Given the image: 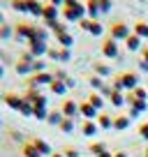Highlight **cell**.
<instances>
[{
    "mask_svg": "<svg viewBox=\"0 0 148 157\" xmlns=\"http://www.w3.org/2000/svg\"><path fill=\"white\" fill-rule=\"evenodd\" d=\"M65 86H67V88H74V86H76V81H74L72 76H67V78H65Z\"/></svg>",
    "mask_w": 148,
    "mask_h": 157,
    "instance_id": "48",
    "label": "cell"
},
{
    "mask_svg": "<svg viewBox=\"0 0 148 157\" xmlns=\"http://www.w3.org/2000/svg\"><path fill=\"white\" fill-rule=\"evenodd\" d=\"M63 155H65V157H81V152L76 150V148L69 146V148H65V150H63Z\"/></svg>",
    "mask_w": 148,
    "mask_h": 157,
    "instance_id": "43",
    "label": "cell"
},
{
    "mask_svg": "<svg viewBox=\"0 0 148 157\" xmlns=\"http://www.w3.org/2000/svg\"><path fill=\"white\" fill-rule=\"evenodd\" d=\"M99 10H102V14H109L111 12V7H114V0H97Z\"/></svg>",
    "mask_w": 148,
    "mask_h": 157,
    "instance_id": "40",
    "label": "cell"
},
{
    "mask_svg": "<svg viewBox=\"0 0 148 157\" xmlns=\"http://www.w3.org/2000/svg\"><path fill=\"white\" fill-rule=\"evenodd\" d=\"M35 35V25L33 23H25V21H21V23L14 25V39H19V42H30Z\"/></svg>",
    "mask_w": 148,
    "mask_h": 157,
    "instance_id": "4",
    "label": "cell"
},
{
    "mask_svg": "<svg viewBox=\"0 0 148 157\" xmlns=\"http://www.w3.org/2000/svg\"><path fill=\"white\" fill-rule=\"evenodd\" d=\"M132 95L139 99V102H148V90H146V88H141V86H139V88H134V90H132Z\"/></svg>",
    "mask_w": 148,
    "mask_h": 157,
    "instance_id": "36",
    "label": "cell"
},
{
    "mask_svg": "<svg viewBox=\"0 0 148 157\" xmlns=\"http://www.w3.org/2000/svg\"><path fill=\"white\" fill-rule=\"evenodd\" d=\"M14 69H16L19 76H30V74H33V65L25 63V60H19V63L14 65Z\"/></svg>",
    "mask_w": 148,
    "mask_h": 157,
    "instance_id": "22",
    "label": "cell"
},
{
    "mask_svg": "<svg viewBox=\"0 0 148 157\" xmlns=\"http://www.w3.org/2000/svg\"><path fill=\"white\" fill-rule=\"evenodd\" d=\"M139 69H141V72H148V63L146 60H139Z\"/></svg>",
    "mask_w": 148,
    "mask_h": 157,
    "instance_id": "49",
    "label": "cell"
},
{
    "mask_svg": "<svg viewBox=\"0 0 148 157\" xmlns=\"http://www.w3.org/2000/svg\"><path fill=\"white\" fill-rule=\"evenodd\" d=\"M35 109V106H33ZM33 118H37V120H46L49 118V109H35L33 111Z\"/></svg>",
    "mask_w": 148,
    "mask_h": 157,
    "instance_id": "41",
    "label": "cell"
},
{
    "mask_svg": "<svg viewBox=\"0 0 148 157\" xmlns=\"http://www.w3.org/2000/svg\"><path fill=\"white\" fill-rule=\"evenodd\" d=\"M56 39H58V44L63 46V49H72L74 44V37L69 33H63V35H56Z\"/></svg>",
    "mask_w": 148,
    "mask_h": 157,
    "instance_id": "28",
    "label": "cell"
},
{
    "mask_svg": "<svg viewBox=\"0 0 148 157\" xmlns=\"http://www.w3.org/2000/svg\"><path fill=\"white\" fill-rule=\"evenodd\" d=\"M109 104H111V106H116V109L125 106V93H118V90H114V93H111V97H109Z\"/></svg>",
    "mask_w": 148,
    "mask_h": 157,
    "instance_id": "23",
    "label": "cell"
},
{
    "mask_svg": "<svg viewBox=\"0 0 148 157\" xmlns=\"http://www.w3.org/2000/svg\"><path fill=\"white\" fill-rule=\"evenodd\" d=\"M125 46H127V51H132V53H137V51H141L143 46H141V37H137V35H130L127 39H125Z\"/></svg>",
    "mask_w": 148,
    "mask_h": 157,
    "instance_id": "19",
    "label": "cell"
},
{
    "mask_svg": "<svg viewBox=\"0 0 148 157\" xmlns=\"http://www.w3.org/2000/svg\"><path fill=\"white\" fill-rule=\"evenodd\" d=\"M5 104L12 109V111H21V106H23V95H16V93H7L5 97Z\"/></svg>",
    "mask_w": 148,
    "mask_h": 157,
    "instance_id": "12",
    "label": "cell"
},
{
    "mask_svg": "<svg viewBox=\"0 0 148 157\" xmlns=\"http://www.w3.org/2000/svg\"><path fill=\"white\" fill-rule=\"evenodd\" d=\"M93 69H95V76H102V78L111 76V67H109V65H104V63H95Z\"/></svg>",
    "mask_w": 148,
    "mask_h": 157,
    "instance_id": "25",
    "label": "cell"
},
{
    "mask_svg": "<svg viewBox=\"0 0 148 157\" xmlns=\"http://www.w3.org/2000/svg\"><path fill=\"white\" fill-rule=\"evenodd\" d=\"M60 132H65V134H72L74 132V120H72V118H63V123H60Z\"/></svg>",
    "mask_w": 148,
    "mask_h": 157,
    "instance_id": "34",
    "label": "cell"
},
{
    "mask_svg": "<svg viewBox=\"0 0 148 157\" xmlns=\"http://www.w3.org/2000/svg\"><path fill=\"white\" fill-rule=\"evenodd\" d=\"M25 102H30L35 109H46V104H49V99H46V95H42L40 88H28L23 95Z\"/></svg>",
    "mask_w": 148,
    "mask_h": 157,
    "instance_id": "3",
    "label": "cell"
},
{
    "mask_svg": "<svg viewBox=\"0 0 148 157\" xmlns=\"http://www.w3.org/2000/svg\"><path fill=\"white\" fill-rule=\"evenodd\" d=\"M81 132H84V136L93 139L95 134L99 132V127H97V123H95V120H84V125H81Z\"/></svg>",
    "mask_w": 148,
    "mask_h": 157,
    "instance_id": "17",
    "label": "cell"
},
{
    "mask_svg": "<svg viewBox=\"0 0 148 157\" xmlns=\"http://www.w3.org/2000/svg\"><path fill=\"white\" fill-rule=\"evenodd\" d=\"M30 42H49V30H46V28H37V25H35V35H33Z\"/></svg>",
    "mask_w": 148,
    "mask_h": 157,
    "instance_id": "30",
    "label": "cell"
},
{
    "mask_svg": "<svg viewBox=\"0 0 148 157\" xmlns=\"http://www.w3.org/2000/svg\"><path fill=\"white\" fill-rule=\"evenodd\" d=\"M102 56H104V58H118V56H120L118 42H116V39H111V37H107V39L102 42Z\"/></svg>",
    "mask_w": 148,
    "mask_h": 157,
    "instance_id": "7",
    "label": "cell"
},
{
    "mask_svg": "<svg viewBox=\"0 0 148 157\" xmlns=\"http://www.w3.org/2000/svg\"><path fill=\"white\" fill-rule=\"evenodd\" d=\"M33 111H35V109H33V104H30V102H25V99H23V106H21V116H25V118H30V116H33Z\"/></svg>",
    "mask_w": 148,
    "mask_h": 157,
    "instance_id": "42",
    "label": "cell"
},
{
    "mask_svg": "<svg viewBox=\"0 0 148 157\" xmlns=\"http://www.w3.org/2000/svg\"><path fill=\"white\" fill-rule=\"evenodd\" d=\"M146 157H148V146H146Z\"/></svg>",
    "mask_w": 148,
    "mask_h": 157,
    "instance_id": "58",
    "label": "cell"
},
{
    "mask_svg": "<svg viewBox=\"0 0 148 157\" xmlns=\"http://www.w3.org/2000/svg\"><path fill=\"white\" fill-rule=\"evenodd\" d=\"M33 146L37 148V150H40V155H42V157H51V155H53L51 146L44 141V139H33Z\"/></svg>",
    "mask_w": 148,
    "mask_h": 157,
    "instance_id": "16",
    "label": "cell"
},
{
    "mask_svg": "<svg viewBox=\"0 0 148 157\" xmlns=\"http://www.w3.org/2000/svg\"><path fill=\"white\" fill-rule=\"evenodd\" d=\"M111 93H114V88H111V86H107V83H104V88L102 90H99V95H102V97H111Z\"/></svg>",
    "mask_w": 148,
    "mask_h": 157,
    "instance_id": "45",
    "label": "cell"
},
{
    "mask_svg": "<svg viewBox=\"0 0 148 157\" xmlns=\"http://www.w3.org/2000/svg\"><path fill=\"white\" fill-rule=\"evenodd\" d=\"M139 136L143 139V141L148 143V123H143V125H139Z\"/></svg>",
    "mask_w": 148,
    "mask_h": 157,
    "instance_id": "44",
    "label": "cell"
},
{
    "mask_svg": "<svg viewBox=\"0 0 148 157\" xmlns=\"http://www.w3.org/2000/svg\"><path fill=\"white\" fill-rule=\"evenodd\" d=\"M25 5H28V14H30V16H35V19H42L44 5H42L40 0H25Z\"/></svg>",
    "mask_w": 148,
    "mask_h": 157,
    "instance_id": "15",
    "label": "cell"
},
{
    "mask_svg": "<svg viewBox=\"0 0 148 157\" xmlns=\"http://www.w3.org/2000/svg\"><path fill=\"white\" fill-rule=\"evenodd\" d=\"M0 125H2V120H0Z\"/></svg>",
    "mask_w": 148,
    "mask_h": 157,
    "instance_id": "59",
    "label": "cell"
},
{
    "mask_svg": "<svg viewBox=\"0 0 148 157\" xmlns=\"http://www.w3.org/2000/svg\"><path fill=\"white\" fill-rule=\"evenodd\" d=\"M49 90H51V95H65L69 88L65 86V81H56V78H53V83L49 86Z\"/></svg>",
    "mask_w": 148,
    "mask_h": 157,
    "instance_id": "26",
    "label": "cell"
},
{
    "mask_svg": "<svg viewBox=\"0 0 148 157\" xmlns=\"http://www.w3.org/2000/svg\"><path fill=\"white\" fill-rule=\"evenodd\" d=\"M141 60H146V63H148V46H143V49H141Z\"/></svg>",
    "mask_w": 148,
    "mask_h": 157,
    "instance_id": "50",
    "label": "cell"
},
{
    "mask_svg": "<svg viewBox=\"0 0 148 157\" xmlns=\"http://www.w3.org/2000/svg\"><path fill=\"white\" fill-rule=\"evenodd\" d=\"M2 23H7V21H5V16H2V12H0V25Z\"/></svg>",
    "mask_w": 148,
    "mask_h": 157,
    "instance_id": "56",
    "label": "cell"
},
{
    "mask_svg": "<svg viewBox=\"0 0 148 157\" xmlns=\"http://www.w3.org/2000/svg\"><path fill=\"white\" fill-rule=\"evenodd\" d=\"M53 83V74L51 72H40V74H30L28 76V88H42V86Z\"/></svg>",
    "mask_w": 148,
    "mask_h": 157,
    "instance_id": "5",
    "label": "cell"
},
{
    "mask_svg": "<svg viewBox=\"0 0 148 157\" xmlns=\"http://www.w3.org/2000/svg\"><path fill=\"white\" fill-rule=\"evenodd\" d=\"M28 51L35 58H42V56H46L49 46H46V42H28Z\"/></svg>",
    "mask_w": 148,
    "mask_h": 157,
    "instance_id": "14",
    "label": "cell"
},
{
    "mask_svg": "<svg viewBox=\"0 0 148 157\" xmlns=\"http://www.w3.org/2000/svg\"><path fill=\"white\" fill-rule=\"evenodd\" d=\"M12 37H14V25L2 23V25H0V39H2V42H7V39H12Z\"/></svg>",
    "mask_w": 148,
    "mask_h": 157,
    "instance_id": "31",
    "label": "cell"
},
{
    "mask_svg": "<svg viewBox=\"0 0 148 157\" xmlns=\"http://www.w3.org/2000/svg\"><path fill=\"white\" fill-rule=\"evenodd\" d=\"M44 28H49L53 35H63V33H67V28H65L63 21H49V23H44Z\"/></svg>",
    "mask_w": 148,
    "mask_h": 157,
    "instance_id": "24",
    "label": "cell"
},
{
    "mask_svg": "<svg viewBox=\"0 0 148 157\" xmlns=\"http://www.w3.org/2000/svg\"><path fill=\"white\" fill-rule=\"evenodd\" d=\"M118 81H120V86H123V90H127V93H132L134 88H139V74L137 72L118 74Z\"/></svg>",
    "mask_w": 148,
    "mask_h": 157,
    "instance_id": "6",
    "label": "cell"
},
{
    "mask_svg": "<svg viewBox=\"0 0 148 157\" xmlns=\"http://www.w3.org/2000/svg\"><path fill=\"white\" fill-rule=\"evenodd\" d=\"M79 116H84V120H97L99 111L88 102V99H86V102H81V104H79Z\"/></svg>",
    "mask_w": 148,
    "mask_h": 157,
    "instance_id": "9",
    "label": "cell"
},
{
    "mask_svg": "<svg viewBox=\"0 0 148 157\" xmlns=\"http://www.w3.org/2000/svg\"><path fill=\"white\" fill-rule=\"evenodd\" d=\"M12 10L21 12V14H28V5H25V0H12Z\"/></svg>",
    "mask_w": 148,
    "mask_h": 157,
    "instance_id": "35",
    "label": "cell"
},
{
    "mask_svg": "<svg viewBox=\"0 0 148 157\" xmlns=\"http://www.w3.org/2000/svg\"><path fill=\"white\" fill-rule=\"evenodd\" d=\"M49 2H51V5H56V7H63L65 5V0H49Z\"/></svg>",
    "mask_w": 148,
    "mask_h": 157,
    "instance_id": "52",
    "label": "cell"
},
{
    "mask_svg": "<svg viewBox=\"0 0 148 157\" xmlns=\"http://www.w3.org/2000/svg\"><path fill=\"white\" fill-rule=\"evenodd\" d=\"M53 78H56V81H65V78H67L65 69H56V72H53Z\"/></svg>",
    "mask_w": 148,
    "mask_h": 157,
    "instance_id": "46",
    "label": "cell"
},
{
    "mask_svg": "<svg viewBox=\"0 0 148 157\" xmlns=\"http://www.w3.org/2000/svg\"><path fill=\"white\" fill-rule=\"evenodd\" d=\"M114 157H127V152H123V150H118V152H114Z\"/></svg>",
    "mask_w": 148,
    "mask_h": 157,
    "instance_id": "53",
    "label": "cell"
},
{
    "mask_svg": "<svg viewBox=\"0 0 148 157\" xmlns=\"http://www.w3.org/2000/svg\"><path fill=\"white\" fill-rule=\"evenodd\" d=\"M88 102L93 104V106L97 109L99 113L104 111V97H102V95H99V93H93V95H90V97H88Z\"/></svg>",
    "mask_w": 148,
    "mask_h": 157,
    "instance_id": "32",
    "label": "cell"
},
{
    "mask_svg": "<svg viewBox=\"0 0 148 157\" xmlns=\"http://www.w3.org/2000/svg\"><path fill=\"white\" fill-rule=\"evenodd\" d=\"M46 56H49L51 60H56V63H58V49H49V51H46Z\"/></svg>",
    "mask_w": 148,
    "mask_h": 157,
    "instance_id": "47",
    "label": "cell"
},
{
    "mask_svg": "<svg viewBox=\"0 0 148 157\" xmlns=\"http://www.w3.org/2000/svg\"><path fill=\"white\" fill-rule=\"evenodd\" d=\"M69 58H72V51L60 46V49H58V63H69Z\"/></svg>",
    "mask_w": 148,
    "mask_h": 157,
    "instance_id": "38",
    "label": "cell"
},
{
    "mask_svg": "<svg viewBox=\"0 0 148 157\" xmlns=\"http://www.w3.org/2000/svg\"><path fill=\"white\" fill-rule=\"evenodd\" d=\"M88 83H90V88H93L95 93H99V90L104 88V78H102V76H90Z\"/></svg>",
    "mask_w": 148,
    "mask_h": 157,
    "instance_id": "33",
    "label": "cell"
},
{
    "mask_svg": "<svg viewBox=\"0 0 148 157\" xmlns=\"http://www.w3.org/2000/svg\"><path fill=\"white\" fill-rule=\"evenodd\" d=\"M63 113H60V109L58 111H49V118H46V123L49 125H53V127H60V123H63Z\"/></svg>",
    "mask_w": 148,
    "mask_h": 157,
    "instance_id": "29",
    "label": "cell"
},
{
    "mask_svg": "<svg viewBox=\"0 0 148 157\" xmlns=\"http://www.w3.org/2000/svg\"><path fill=\"white\" fill-rule=\"evenodd\" d=\"M60 16L65 19V23H79L81 19H88L86 16V5L79 0H65V5L60 7Z\"/></svg>",
    "mask_w": 148,
    "mask_h": 157,
    "instance_id": "1",
    "label": "cell"
},
{
    "mask_svg": "<svg viewBox=\"0 0 148 157\" xmlns=\"http://www.w3.org/2000/svg\"><path fill=\"white\" fill-rule=\"evenodd\" d=\"M95 123H97L99 129H114V118L109 116V113H104V111L97 116V120H95Z\"/></svg>",
    "mask_w": 148,
    "mask_h": 157,
    "instance_id": "18",
    "label": "cell"
},
{
    "mask_svg": "<svg viewBox=\"0 0 148 157\" xmlns=\"http://www.w3.org/2000/svg\"><path fill=\"white\" fill-rule=\"evenodd\" d=\"M60 113H63L65 118H72L74 120V118L79 116V104L74 102V99H65L63 106H60Z\"/></svg>",
    "mask_w": 148,
    "mask_h": 157,
    "instance_id": "10",
    "label": "cell"
},
{
    "mask_svg": "<svg viewBox=\"0 0 148 157\" xmlns=\"http://www.w3.org/2000/svg\"><path fill=\"white\" fill-rule=\"evenodd\" d=\"M12 139H14V141H23V136H21V134L16 132V129H14V132H12Z\"/></svg>",
    "mask_w": 148,
    "mask_h": 157,
    "instance_id": "51",
    "label": "cell"
},
{
    "mask_svg": "<svg viewBox=\"0 0 148 157\" xmlns=\"http://www.w3.org/2000/svg\"><path fill=\"white\" fill-rule=\"evenodd\" d=\"M79 25L84 30H88L93 37H102V33H104V28H102V23L99 21H90V19H81L79 21Z\"/></svg>",
    "mask_w": 148,
    "mask_h": 157,
    "instance_id": "8",
    "label": "cell"
},
{
    "mask_svg": "<svg viewBox=\"0 0 148 157\" xmlns=\"http://www.w3.org/2000/svg\"><path fill=\"white\" fill-rule=\"evenodd\" d=\"M86 16H88L90 21H99V16H102V10H99L97 0H88V2H86Z\"/></svg>",
    "mask_w": 148,
    "mask_h": 157,
    "instance_id": "13",
    "label": "cell"
},
{
    "mask_svg": "<svg viewBox=\"0 0 148 157\" xmlns=\"http://www.w3.org/2000/svg\"><path fill=\"white\" fill-rule=\"evenodd\" d=\"M107 150V146H104V143H99V141H95V143H90V152H93L95 157H99L102 155V152Z\"/></svg>",
    "mask_w": 148,
    "mask_h": 157,
    "instance_id": "37",
    "label": "cell"
},
{
    "mask_svg": "<svg viewBox=\"0 0 148 157\" xmlns=\"http://www.w3.org/2000/svg\"><path fill=\"white\" fill-rule=\"evenodd\" d=\"M130 125H132V118H130V116H116L114 118V129H118V132L127 129Z\"/></svg>",
    "mask_w": 148,
    "mask_h": 157,
    "instance_id": "20",
    "label": "cell"
},
{
    "mask_svg": "<svg viewBox=\"0 0 148 157\" xmlns=\"http://www.w3.org/2000/svg\"><path fill=\"white\" fill-rule=\"evenodd\" d=\"M42 19H44V23H49V21H60V7L46 2V5H44V12H42Z\"/></svg>",
    "mask_w": 148,
    "mask_h": 157,
    "instance_id": "11",
    "label": "cell"
},
{
    "mask_svg": "<svg viewBox=\"0 0 148 157\" xmlns=\"http://www.w3.org/2000/svg\"><path fill=\"white\" fill-rule=\"evenodd\" d=\"M40 72H46V63H44L42 58H37V60L33 63V74H40Z\"/></svg>",
    "mask_w": 148,
    "mask_h": 157,
    "instance_id": "39",
    "label": "cell"
},
{
    "mask_svg": "<svg viewBox=\"0 0 148 157\" xmlns=\"http://www.w3.org/2000/svg\"><path fill=\"white\" fill-rule=\"evenodd\" d=\"M132 35V28L123 21H114V23L109 25V37L116 39V42H125V39Z\"/></svg>",
    "mask_w": 148,
    "mask_h": 157,
    "instance_id": "2",
    "label": "cell"
},
{
    "mask_svg": "<svg viewBox=\"0 0 148 157\" xmlns=\"http://www.w3.org/2000/svg\"><path fill=\"white\" fill-rule=\"evenodd\" d=\"M99 157H114V155H111V152H109V150H104V152H102V155H99Z\"/></svg>",
    "mask_w": 148,
    "mask_h": 157,
    "instance_id": "55",
    "label": "cell"
},
{
    "mask_svg": "<svg viewBox=\"0 0 148 157\" xmlns=\"http://www.w3.org/2000/svg\"><path fill=\"white\" fill-rule=\"evenodd\" d=\"M51 157H65V155H63V152H53Z\"/></svg>",
    "mask_w": 148,
    "mask_h": 157,
    "instance_id": "57",
    "label": "cell"
},
{
    "mask_svg": "<svg viewBox=\"0 0 148 157\" xmlns=\"http://www.w3.org/2000/svg\"><path fill=\"white\" fill-rule=\"evenodd\" d=\"M132 33L137 35V37H141V39H148V23L146 21H137V23L132 25Z\"/></svg>",
    "mask_w": 148,
    "mask_h": 157,
    "instance_id": "21",
    "label": "cell"
},
{
    "mask_svg": "<svg viewBox=\"0 0 148 157\" xmlns=\"http://www.w3.org/2000/svg\"><path fill=\"white\" fill-rule=\"evenodd\" d=\"M2 76H5V65L0 63V78H2Z\"/></svg>",
    "mask_w": 148,
    "mask_h": 157,
    "instance_id": "54",
    "label": "cell"
},
{
    "mask_svg": "<svg viewBox=\"0 0 148 157\" xmlns=\"http://www.w3.org/2000/svg\"><path fill=\"white\" fill-rule=\"evenodd\" d=\"M21 152H23V157H42V155H40V150L33 146V141L23 143V146H21Z\"/></svg>",
    "mask_w": 148,
    "mask_h": 157,
    "instance_id": "27",
    "label": "cell"
}]
</instances>
